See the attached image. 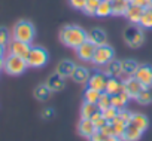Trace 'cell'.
<instances>
[{"label":"cell","mask_w":152,"mask_h":141,"mask_svg":"<svg viewBox=\"0 0 152 141\" xmlns=\"http://www.w3.org/2000/svg\"><path fill=\"white\" fill-rule=\"evenodd\" d=\"M60 40L67 48L76 49L87 40V31L78 25H66L60 31Z\"/></svg>","instance_id":"1"},{"label":"cell","mask_w":152,"mask_h":141,"mask_svg":"<svg viewBox=\"0 0 152 141\" xmlns=\"http://www.w3.org/2000/svg\"><path fill=\"white\" fill-rule=\"evenodd\" d=\"M34 36H36V30H34V25L30 21L21 20V21H18L15 24V27H14V39L26 42V43H31Z\"/></svg>","instance_id":"2"},{"label":"cell","mask_w":152,"mask_h":141,"mask_svg":"<svg viewBox=\"0 0 152 141\" xmlns=\"http://www.w3.org/2000/svg\"><path fill=\"white\" fill-rule=\"evenodd\" d=\"M28 67L27 61L21 56H17V55H12L9 54L6 58H5V64H3V70L11 74V76H20L26 72V68Z\"/></svg>","instance_id":"3"},{"label":"cell","mask_w":152,"mask_h":141,"mask_svg":"<svg viewBox=\"0 0 152 141\" xmlns=\"http://www.w3.org/2000/svg\"><path fill=\"white\" fill-rule=\"evenodd\" d=\"M124 40H125V43L130 48H134L136 49V48H140L143 45L145 34H143V31H142L140 27H137L136 24H133V25H130V27H127L124 30Z\"/></svg>","instance_id":"4"},{"label":"cell","mask_w":152,"mask_h":141,"mask_svg":"<svg viewBox=\"0 0 152 141\" xmlns=\"http://www.w3.org/2000/svg\"><path fill=\"white\" fill-rule=\"evenodd\" d=\"M26 61H27L28 67H34V68L43 67L48 62V52L42 46H31Z\"/></svg>","instance_id":"5"},{"label":"cell","mask_w":152,"mask_h":141,"mask_svg":"<svg viewBox=\"0 0 152 141\" xmlns=\"http://www.w3.org/2000/svg\"><path fill=\"white\" fill-rule=\"evenodd\" d=\"M115 56V51L112 46H109L107 43L106 45H100L96 48V52H94V56H93V62L96 65H106L107 62H110Z\"/></svg>","instance_id":"6"},{"label":"cell","mask_w":152,"mask_h":141,"mask_svg":"<svg viewBox=\"0 0 152 141\" xmlns=\"http://www.w3.org/2000/svg\"><path fill=\"white\" fill-rule=\"evenodd\" d=\"M30 49H31L30 43H26V42H21V40H17V39H14V40L9 42V54L17 55V56H21L24 59H27Z\"/></svg>","instance_id":"7"},{"label":"cell","mask_w":152,"mask_h":141,"mask_svg":"<svg viewBox=\"0 0 152 141\" xmlns=\"http://www.w3.org/2000/svg\"><path fill=\"white\" fill-rule=\"evenodd\" d=\"M96 48L97 46L94 43H91L90 40H85L82 45H79L78 48H76V54H78L79 59H82V61H93Z\"/></svg>","instance_id":"8"},{"label":"cell","mask_w":152,"mask_h":141,"mask_svg":"<svg viewBox=\"0 0 152 141\" xmlns=\"http://www.w3.org/2000/svg\"><path fill=\"white\" fill-rule=\"evenodd\" d=\"M107 79H109V76H106L103 73H94L93 76H90L87 83H88V88H93L99 92H104L106 85H107Z\"/></svg>","instance_id":"9"},{"label":"cell","mask_w":152,"mask_h":141,"mask_svg":"<svg viewBox=\"0 0 152 141\" xmlns=\"http://www.w3.org/2000/svg\"><path fill=\"white\" fill-rule=\"evenodd\" d=\"M124 85H125V92H127V95L130 97V98H137V95L140 94V91L145 88L134 76H130V77H127L125 80H124Z\"/></svg>","instance_id":"10"},{"label":"cell","mask_w":152,"mask_h":141,"mask_svg":"<svg viewBox=\"0 0 152 141\" xmlns=\"http://www.w3.org/2000/svg\"><path fill=\"white\" fill-rule=\"evenodd\" d=\"M134 77L143 86H151L152 85V67L151 65H139Z\"/></svg>","instance_id":"11"},{"label":"cell","mask_w":152,"mask_h":141,"mask_svg":"<svg viewBox=\"0 0 152 141\" xmlns=\"http://www.w3.org/2000/svg\"><path fill=\"white\" fill-rule=\"evenodd\" d=\"M87 40H90L96 46H100L107 43V36L102 28H91L90 31H87Z\"/></svg>","instance_id":"12"},{"label":"cell","mask_w":152,"mask_h":141,"mask_svg":"<svg viewBox=\"0 0 152 141\" xmlns=\"http://www.w3.org/2000/svg\"><path fill=\"white\" fill-rule=\"evenodd\" d=\"M142 14H143V8H140V6L131 3V5L128 6V9H127V12H125L124 17H125L131 24H137V25H139L140 18H142Z\"/></svg>","instance_id":"13"},{"label":"cell","mask_w":152,"mask_h":141,"mask_svg":"<svg viewBox=\"0 0 152 141\" xmlns=\"http://www.w3.org/2000/svg\"><path fill=\"white\" fill-rule=\"evenodd\" d=\"M78 131H79V134H81L82 137L90 138V137L97 131V128H96V125L93 123L91 119H81V122H79V125H78Z\"/></svg>","instance_id":"14"},{"label":"cell","mask_w":152,"mask_h":141,"mask_svg":"<svg viewBox=\"0 0 152 141\" xmlns=\"http://www.w3.org/2000/svg\"><path fill=\"white\" fill-rule=\"evenodd\" d=\"M75 68H76V65H75L73 61L64 59V61H61V62L57 65V72H55V73H58L60 76H63V77L66 79V77H72Z\"/></svg>","instance_id":"15"},{"label":"cell","mask_w":152,"mask_h":141,"mask_svg":"<svg viewBox=\"0 0 152 141\" xmlns=\"http://www.w3.org/2000/svg\"><path fill=\"white\" fill-rule=\"evenodd\" d=\"M104 92H107L109 95H115V94L125 92V85H124V82H119L116 77H109Z\"/></svg>","instance_id":"16"},{"label":"cell","mask_w":152,"mask_h":141,"mask_svg":"<svg viewBox=\"0 0 152 141\" xmlns=\"http://www.w3.org/2000/svg\"><path fill=\"white\" fill-rule=\"evenodd\" d=\"M142 134H143V132H142L139 128H136L134 125L128 123L127 128H125V132H124L122 137H121V141H139V140L142 138Z\"/></svg>","instance_id":"17"},{"label":"cell","mask_w":152,"mask_h":141,"mask_svg":"<svg viewBox=\"0 0 152 141\" xmlns=\"http://www.w3.org/2000/svg\"><path fill=\"white\" fill-rule=\"evenodd\" d=\"M46 86L51 89V92L61 91V89L64 88V77L60 76L58 73H54V74L49 76V79L46 80Z\"/></svg>","instance_id":"18"},{"label":"cell","mask_w":152,"mask_h":141,"mask_svg":"<svg viewBox=\"0 0 152 141\" xmlns=\"http://www.w3.org/2000/svg\"><path fill=\"white\" fill-rule=\"evenodd\" d=\"M130 123L134 125L136 128H139L142 132H145V131L149 128V120H148V117H146L145 114H142V113H133Z\"/></svg>","instance_id":"19"},{"label":"cell","mask_w":152,"mask_h":141,"mask_svg":"<svg viewBox=\"0 0 152 141\" xmlns=\"http://www.w3.org/2000/svg\"><path fill=\"white\" fill-rule=\"evenodd\" d=\"M128 100H130V97L127 95V92L115 94V95H110V106L118 108V110H121V108H125Z\"/></svg>","instance_id":"20"},{"label":"cell","mask_w":152,"mask_h":141,"mask_svg":"<svg viewBox=\"0 0 152 141\" xmlns=\"http://www.w3.org/2000/svg\"><path fill=\"white\" fill-rule=\"evenodd\" d=\"M130 5H131L130 0H112V14L113 15H125Z\"/></svg>","instance_id":"21"},{"label":"cell","mask_w":152,"mask_h":141,"mask_svg":"<svg viewBox=\"0 0 152 141\" xmlns=\"http://www.w3.org/2000/svg\"><path fill=\"white\" fill-rule=\"evenodd\" d=\"M137 68H139V64L133 59H124L121 61V70H122V74L125 76H134L136 72H137Z\"/></svg>","instance_id":"22"},{"label":"cell","mask_w":152,"mask_h":141,"mask_svg":"<svg viewBox=\"0 0 152 141\" xmlns=\"http://www.w3.org/2000/svg\"><path fill=\"white\" fill-rule=\"evenodd\" d=\"M72 77H73V80L76 83H85L90 79V72H88V68H85V67H76Z\"/></svg>","instance_id":"23"},{"label":"cell","mask_w":152,"mask_h":141,"mask_svg":"<svg viewBox=\"0 0 152 141\" xmlns=\"http://www.w3.org/2000/svg\"><path fill=\"white\" fill-rule=\"evenodd\" d=\"M106 74L110 77H118L122 74V70H121V61H115L112 59L110 62L106 64Z\"/></svg>","instance_id":"24"},{"label":"cell","mask_w":152,"mask_h":141,"mask_svg":"<svg viewBox=\"0 0 152 141\" xmlns=\"http://www.w3.org/2000/svg\"><path fill=\"white\" fill-rule=\"evenodd\" d=\"M136 100H137L139 104H143V106L151 104V103H152V85H151V86H145V88L140 91V94L137 95Z\"/></svg>","instance_id":"25"},{"label":"cell","mask_w":152,"mask_h":141,"mask_svg":"<svg viewBox=\"0 0 152 141\" xmlns=\"http://www.w3.org/2000/svg\"><path fill=\"white\" fill-rule=\"evenodd\" d=\"M139 25L142 28H152V6L143 9V14H142Z\"/></svg>","instance_id":"26"},{"label":"cell","mask_w":152,"mask_h":141,"mask_svg":"<svg viewBox=\"0 0 152 141\" xmlns=\"http://www.w3.org/2000/svg\"><path fill=\"white\" fill-rule=\"evenodd\" d=\"M96 15L100 17V18L112 15V2H109V0H102L99 8H97V14Z\"/></svg>","instance_id":"27"},{"label":"cell","mask_w":152,"mask_h":141,"mask_svg":"<svg viewBox=\"0 0 152 141\" xmlns=\"http://www.w3.org/2000/svg\"><path fill=\"white\" fill-rule=\"evenodd\" d=\"M97 110H99L97 104H93V103H87V101H84L82 108H81V116H82V119H91V116H93Z\"/></svg>","instance_id":"28"},{"label":"cell","mask_w":152,"mask_h":141,"mask_svg":"<svg viewBox=\"0 0 152 141\" xmlns=\"http://www.w3.org/2000/svg\"><path fill=\"white\" fill-rule=\"evenodd\" d=\"M110 123L113 125L115 135H116L118 138H121V137H122V134L125 132V128H127V125H128V123H125V122H124V120H122L119 116H116V117H115V119H113Z\"/></svg>","instance_id":"29"},{"label":"cell","mask_w":152,"mask_h":141,"mask_svg":"<svg viewBox=\"0 0 152 141\" xmlns=\"http://www.w3.org/2000/svg\"><path fill=\"white\" fill-rule=\"evenodd\" d=\"M100 95H102V92H99V91H96V89H93V88H87V91H85V94H84V101L97 104Z\"/></svg>","instance_id":"30"},{"label":"cell","mask_w":152,"mask_h":141,"mask_svg":"<svg viewBox=\"0 0 152 141\" xmlns=\"http://www.w3.org/2000/svg\"><path fill=\"white\" fill-rule=\"evenodd\" d=\"M100 2H102V0H87L85 8L82 9V11H84V14H87V15H90V17L96 15V14H97V8H99Z\"/></svg>","instance_id":"31"},{"label":"cell","mask_w":152,"mask_h":141,"mask_svg":"<svg viewBox=\"0 0 152 141\" xmlns=\"http://www.w3.org/2000/svg\"><path fill=\"white\" fill-rule=\"evenodd\" d=\"M49 95H51V89H49L46 85H40V86H37V88L34 89V97H36V100H39V101H45Z\"/></svg>","instance_id":"32"},{"label":"cell","mask_w":152,"mask_h":141,"mask_svg":"<svg viewBox=\"0 0 152 141\" xmlns=\"http://www.w3.org/2000/svg\"><path fill=\"white\" fill-rule=\"evenodd\" d=\"M97 107H99L100 111H103V110L110 107V95L107 92H102V95H100V98L97 101Z\"/></svg>","instance_id":"33"},{"label":"cell","mask_w":152,"mask_h":141,"mask_svg":"<svg viewBox=\"0 0 152 141\" xmlns=\"http://www.w3.org/2000/svg\"><path fill=\"white\" fill-rule=\"evenodd\" d=\"M118 111H119L118 108H115V107H112V106H110L109 108L103 110V111H102V114H103V117H104L107 122H112V120L118 116Z\"/></svg>","instance_id":"34"},{"label":"cell","mask_w":152,"mask_h":141,"mask_svg":"<svg viewBox=\"0 0 152 141\" xmlns=\"http://www.w3.org/2000/svg\"><path fill=\"white\" fill-rule=\"evenodd\" d=\"M9 42H11V33H9V30L0 27V45L6 46V45H9Z\"/></svg>","instance_id":"35"},{"label":"cell","mask_w":152,"mask_h":141,"mask_svg":"<svg viewBox=\"0 0 152 141\" xmlns=\"http://www.w3.org/2000/svg\"><path fill=\"white\" fill-rule=\"evenodd\" d=\"M118 116L125 122V123H130V120H131V116H133V113L130 111V110H127V108H121L119 111H118Z\"/></svg>","instance_id":"36"},{"label":"cell","mask_w":152,"mask_h":141,"mask_svg":"<svg viewBox=\"0 0 152 141\" xmlns=\"http://www.w3.org/2000/svg\"><path fill=\"white\" fill-rule=\"evenodd\" d=\"M99 131H102V132H103V134H104L106 137H116V135H115V129H113V125H112L110 122H109V123H106V125H104V126H103L102 129H99Z\"/></svg>","instance_id":"37"},{"label":"cell","mask_w":152,"mask_h":141,"mask_svg":"<svg viewBox=\"0 0 152 141\" xmlns=\"http://www.w3.org/2000/svg\"><path fill=\"white\" fill-rule=\"evenodd\" d=\"M69 3L73 9H78V11H82L85 8V3L87 0H69Z\"/></svg>","instance_id":"38"},{"label":"cell","mask_w":152,"mask_h":141,"mask_svg":"<svg viewBox=\"0 0 152 141\" xmlns=\"http://www.w3.org/2000/svg\"><path fill=\"white\" fill-rule=\"evenodd\" d=\"M131 3L133 5H137V6H140V8H149V6H152V0H131Z\"/></svg>","instance_id":"39"},{"label":"cell","mask_w":152,"mask_h":141,"mask_svg":"<svg viewBox=\"0 0 152 141\" xmlns=\"http://www.w3.org/2000/svg\"><path fill=\"white\" fill-rule=\"evenodd\" d=\"M104 138H106V135L102 132V131H96L91 137H90V141H104Z\"/></svg>","instance_id":"40"},{"label":"cell","mask_w":152,"mask_h":141,"mask_svg":"<svg viewBox=\"0 0 152 141\" xmlns=\"http://www.w3.org/2000/svg\"><path fill=\"white\" fill-rule=\"evenodd\" d=\"M93 123L96 125V128H97V129H102V128H103L106 123H109V122H107V120L103 117V114H102V117H99V119H97V120H94Z\"/></svg>","instance_id":"41"},{"label":"cell","mask_w":152,"mask_h":141,"mask_svg":"<svg viewBox=\"0 0 152 141\" xmlns=\"http://www.w3.org/2000/svg\"><path fill=\"white\" fill-rule=\"evenodd\" d=\"M43 119H49V117H52L54 116V111L51 110V108H46V110H43Z\"/></svg>","instance_id":"42"},{"label":"cell","mask_w":152,"mask_h":141,"mask_svg":"<svg viewBox=\"0 0 152 141\" xmlns=\"http://www.w3.org/2000/svg\"><path fill=\"white\" fill-rule=\"evenodd\" d=\"M104 141H121V138H118V137H106Z\"/></svg>","instance_id":"43"},{"label":"cell","mask_w":152,"mask_h":141,"mask_svg":"<svg viewBox=\"0 0 152 141\" xmlns=\"http://www.w3.org/2000/svg\"><path fill=\"white\" fill-rule=\"evenodd\" d=\"M3 55H5V46L0 45V56H3Z\"/></svg>","instance_id":"44"},{"label":"cell","mask_w":152,"mask_h":141,"mask_svg":"<svg viewBox=\"0 0 152 141\" xmlns=\"http://www.w3.org/2000/svg\"><path fill=\"white\" fill-rule=\"evenodd\" d=\"M3 64H5V59H3V56H0V70L3 68Z\"/></svg>","instance_id":"45"},{"label":"cell","mask_w":152,"mask_h":141,"mask_svg":"<svg viewBox=\"0 0 152 141\" xmlns=\"http://www.w3.org/2000/svg\"><path fill=\"white\" fill-rule=\"evenodd\" d=\"M109 2H112V0H109Z\"/></svg>","instance_id":"46"},{"label":"cell","mask_w":152,"mask_h":141,"mask_svg":"<svg viewBox=\"0 0 152 141\" xmlns=\"http://www.w3.org/2000/svg\"><path fill=\"white\" fill-rule=\"evenodd\" d=\"M130 2H131V0H130Z\"/></svg>","instance_id":"47"}]
</instances>
